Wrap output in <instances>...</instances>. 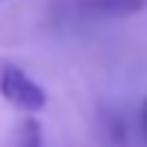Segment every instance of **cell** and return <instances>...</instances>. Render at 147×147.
<instances>
[{
  "label": "cell",
  "mask_w": 147,
  "mask_h": 147,
  "mask_svg": "<svg viewBox=\"0 0 147 147\" xmlns=\"http://www.w3.org/2000/svg\"><path fill=\"white\" fill-rule=\"evenodd\" d=\"M0 96H3L12 108L24 111V114H36V111H42L45 102H48L45 90L33 81L21 66L9 63V60H0Z\"/></svg>",
  "instance_id": "obj_1"
},
{
  "label": "cell",
  "mask_w": 147,
  "mask_h": 147,
  "mask_svg": "<svg viewBox=\"0 0 147 147\" xmlns=\"http://www.w3.org/2000/svg\"><path fill=\"white\" fill-rule=\"evenodd\" d=\"M84 9L99 18H126L144 9V0H84Z\"/></svg>",
  "instance_id": "obj_2"
},
{
  "label": "cell",
  "mask_w": 147,
  "mask_h": 147,
  "mask_svg": "<svg viewBox=\"0 0 147 147\" xmlns=\"http://www.w3.org/2000/svg\"><path fill=\"white\" fill-rule=\"evenodd\" d=\"M15 147H42V126L33 117L21 120L15 129Z\"/></svg>",
  "instance_id": "obj_3"
},
{
  "label": "cell",
  "mask_w": 147,
  "mask_h": 147,
  "mask_svg": "<svg viewBox=\"0 0 147 147\" xmlns=\"http://www.w3.org/2000/svg\"><path fill=\"white\" fill-rule=\"evenodd\" d=\"M144 123H147V102H144Z\"/></svg>",
  "instance_id": "obj_4"
}]
</instances>
